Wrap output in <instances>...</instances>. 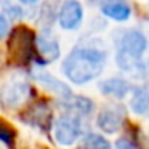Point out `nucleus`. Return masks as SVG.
Masks as SVG:
<instances>
[{
    "mask_svg": "<svg viewBox=\"0 0 149 149\" xmlns=\"http://www.w3.org/2000/svg\"><path fill=\"white\" fill-rule=\"evenodd\" d=\"M34 79H36L45 90L52 91V93L58 95V96L64 98V100L72 96L71 88H69L64 82H61L59 79H56L55 75H52L48 71H45V69H40V68L36 69V71H34Z\"/></svg>",
    "mask_w": 149,
    "mask_h": 149,
    "instance_id": "obj_8",
    "label": "nucleus"
},
{
    "mask_svg": "<svg viewBox=\"0 0 149 149\" xmlns=\"http://www.w3.org/2000/svg\"><path fill=\"white\" fill-rule=\"evenodd\" d=\"M82 135L80 116L72 112H64L53 122V138L61 146H71Z\"/></svg>",
    "mask_w": 149,
    "mask_h": 149,
    "instance_id": "obj_4",
    "label": "nucleus"
},
{
    "mask_svg": "<svg viewBox=\"0 0 149 149\" xmlns=\"http://www.w3.org/2000/svg\"><path fill=\"white\" fill-rule=\"evenodd\" d=\"M123 120H125V111H123V107L117 106V104H112V106H106L104 109L100 111L96 123L101 132L107 133V135H112V133H117L122 128Z\"/></svg>",
    "mask_w": 149,
    "mask_h": 149,
    "instance_id": "obj_5",
    "label": "nucleus"
},
{
    "mask_svg": "<svg viewBox=\"0 0 149 149\" xmlns=\"http://www.w3.org/2000/svg\"><path fill=\"white\" fill-rule=\"evenodd\" d=\"M10 32V21L5 13H0V40L5 39Z\"/></svg>",
    "mask_w": 149,
    "mask_h": 149,
    "instance_id": "obj_14",
    "label": "nucleus"
},
{
    "mask_svg": "<svg viewBox=\"0 0 149 149\" xmlns=\"http://www.w3.org/2000/svg\"><path fill=\"white\" fill-rule=\"evenodd\" d=\"M36 50L40 56V63H43V64L56 61L61 55L58 39H55L48 29H43L42 34L36 39Z\"/></svg>",
    "mask_w": 149,
    "mask_h": 149,
    "instance_id": "obj_7",
    "label": "nucleus"
},
{
    "mask_svg": "<svg viewBox=\"0 0 149 149\" xmlns=\"http://www.w3.org/2000/svg\"><path fill=\"white\" fill-rule=\"evenodd\" d=\"M132 90L130 84L122 77H111L106 79L100 84V91L106 96H112L116 100H122L128 95V91Z\"/></svg>",
    "mask_w": 149,
    "mask_h": 149,
    "instance_id": "obj_10",
    "label": "nucleus"
},
{
    "mask_svg": "<svg viewBox=\"0 0 149 149\" xmlns=\"http://www.w3.org/2000/svg\"><path fill=\"white\" fill-rule=\"evenodd\" d=\"M116 149H136V148H135V144H133L132 141H128L127 138H120V139H117V143H116Z\"/></svg>",
    "mask_w": 149,
    "mask_h": 149,
    "instance_id": "obj_15",
    "label": "nucleus"
},
{
    "mask_svg": "<svg viewBox=\"0 0 149 149\" xmlns=\"http://www.w3.org/2000/svg\"><path fill=\"white\" fill-rule=\"evenodd\" d=\"M149 39L139 29H127L117 40V66L123 72L143 77L149 72Z\"/></svg>",
    "mask_w": 149,
    "mask_h": 149,
    "instance_id": "obj_2",
    "label": "nucleus"
},
{
    "mask_svg": "<svg viewBox=\"0 0 149 149\" xmlns=\"http://www.w3.org/2000/svg\"><path fill=\"white\" fill-rule=\"evenodd\" d=\"M130 107H132V111L135 114H138V116L148 114L149 112V88H146V87L133 88Z\"/></svg>",
    "mask_w": 149,
    "mask_h": 149,
    "instance_id": "obj_12",
    "label": "nucleus"
},
{
    "mask_svg": "<svg viewBox=\"0 0 149 149\" xmlns=\"http://www.w3.org/2000/svg\"><path fill=\"white\" fill-rule=\"evenodd\" d=\"M21 3H24V5H34V3H37L39 0H19Z\"/></svg>",
    "mask_w": 149,
    "mask_h": 149,
    "instance_id": "obj_16",
    "label": "nucleus"
},
{
    "mask_svg": "<svg viewBox=\"0 0 149 149\" xmlns=\"http://www.w3.org/2000/svg\"><path fill=\"white\" fill-rule=\"evenodd\" d=\"M31 96V85L21 77H10L0 85V104L7 109L23 106Z\"/></svg>",
    "mask_w": 149,
    "mask_h": 149,
    "instance_id": "obj_3",
    "label": "nucleus"
},
{
    "mask_svg": "<svg viewBox=\"0 0 149 149\" xmlns=\"http://www.w3.org/2000/svg\"><path fill=\"white\" fill-rule=\"evenodd\" d=\"M106 59L107 52L100 40L80 42L66 56L63 63V74L75 85L88 84L103 72Z\"/></svg>",
    "mask_w": 149,
    "mask_h": 149,
    "instance_id": "obj_1",
    "label": "nucleus"
},
{
    "mask_svg": "<svg viewBox=\"0 0 149 149\" xmlns=\"http://www.w3.org/2000/svg\"><path fill=\"white\" fill-rule=\"evenodd\" d=\"M63 107L66 109V112H72L77 116H88L93 111V103L84 96H71L64 100Z\"/></svg>",
    "mask_w": 149,
    "mask_h": 149,
    "instance_id": "obj_11",
    "label": "nucleus"
},
{
    "mask_svg": "<svg viewBox=\"0 0 149 149\" xmlns=\"http://www.w3.org/2000/svg\"><path fill=\"white\" fill-rule=\"evenodd\" d=\"M84 21V8L79 0H66L58 11V23L66 31H75Z\"/></svg>",
    "mask_w": 149,
    "mask_h": 149,
    "instance_id": "obj_6",
    "label": "nucleus"
},
{
    "mask_svg": "<svg viewBox=\"0 0 149 149\" xmlns=\"http://www.w3.org/2000/svg\"><path fill=\"white\" fill-rule=\"evenodd\" d=\"M101 13L117 23H125L132 16V7L125 0H106L101 5Z\"/></svg>",
    "mask_w": 149,
    "mask_h": 149,
    "instance_id": "obj_9",
    "label": "nucleus"
},
{
    "mask_svg": "<svg viewBox=\"0 0 149 149\" xmlns=\"http://www.w3.org/2000/svg\"><path fill=\"white\" fill-rule=\"evenodd\" d=\"M79 149H111V143L98 133H87L80 139Z\"/></svg>",
    "mask_w": 149,
    "mask_h": 149,
    "instance_id": "obj_13",
    "label": "nucleus"
}]
</instances>
